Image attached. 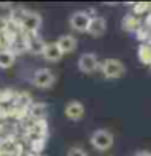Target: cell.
Instances as JSON below:
<instances>
[{
	"label": "cell",
	"instance_id": "603a6c76",
	"mask_svg": "<svg viewBox=\"0 0 151 156\" xmlns=\"http://www.w3.org/2000/svg\"><path fill=\"white\" fill-rule=\"evenodd\" d=\"M10 28V18L8 16H0V34H5Z\"/></svg>",
	"mask_w": 151,
	"mask_h": 156
},
{
	"label": "cell",
	"instance_id": "9c48e42d",
	"mask_svg": "<svg viewBox=\"0 0 151 156\" xmlns=\"http://www.w3.org/2000/svg\"><path fill=\"white\" fill-rule=\"evenodd\" d=\"M0 150H2V154L5 156H19L23 148L16 140L3 138V140H0Z\"/></svg>",
	"mask_w": 151,
	"mask_h": 156
},
{
	"label": "cell",
	"instance_id": "5bb4252c",
	"mask_svg": "<svg viewBox=\"0 0 151 156\" xmlns=\"http://www.w3.org/2000/svg\"><path fill=\"white\" fill-rule=\"evenodd\" d=\"M57 44H58V47L62 49L63 54H70V52H73L76 49L78 41H76L75 36H72V34H63V36L58 37Z\"/></svg>",
	"mask_w": 151,
	"mask_h": 156
},
{
	"label": "cell",
	"instance_id": "6da1fadb",
	"mask_svg": "<svg viewBox=\"0 0 151 156\" xmlns=\"http://www.w3.org/2000/svg\"><path fill=\"white\" fill-rule=\"evenodd\" d=\"M90 143H91L93 148L97 150V151H107L109 148H112V145H114V135L106 129H97V130L93 132Z\"/></svg>",
	"mask_w": 151,
	"mask_h": 156
},
{
	"label": "cell",
	"instance_id": "8992f818",
	"mask_svg": "<svg viewBox=\"0 0 151 156\" xmlns=\"http://www.w3.org/2000/svg\"><path fill=\"white\" fill-rule=\"evenodd\" d=\"M97 67H99V60H97V55L93 52H86L78 58V68L83 73H93L97 70Z\"/></svg>",
	"mask_w": 151,
	"mask_h": 156
},
{
	"label": "cell",
	"instance_id": "9a60e30c",
	"mask_svg": "<svg viewBox=\"0 0 151 156\" xmlns=\"http://www.w3.org/2000/svg\"><path fill=\"white\" fill-rule=\"evenodd\" d=\"M138 58L145 65H151V42H141L138 46Z\"/></svg>",
	"mask_w": 151,
	"mask_h": 156
},
{
	"label": "cell",
	"instance_id": "5b68a950",
	"mask_svg": "<svg viewBox=\"0 0 151 156\" xmlns=\"http://www.w3.org/2000/svg\"><path fill=\"white\" fill-rule=\"evenodd\" d=\"M42 24V18L37 12H29L26 13V16L23 18L21 21V28H23V33H37V29L41 28Z\"/></svg>",
	"mask_w": 151,
	"mask_h": 156
},
{
	"label": "cell",
	"instance_id": "ac0fdd59",
	"mask_svg": "<svg viewBox=\"0 0 151 156\" xmlns=\"http://www.w3.org/2000/svg\"><path fill=\"white\" fill-rule=\"evenodd\" d=\"M29 148H31V153L41 154V151L46 148V138H31L29 140Z\"/></svg>",
	"mask_w": 151,
	"mask_h": 156
},
{
	"label": "cell",
	"instance_id": "d4e9b609",
	"mask_svg": "<svg viewBox=\"0 0 151 156\" xmlns=\"http://www.w3.org/2000/svg\"><path fill=\"white\" fill-rule=\"evenodd\" d=\"M133 156H151L149 151H145V150H141V151H136V153Z\"/></svg>",
	"mask_w": 151,
	"mask_h": 156
},
{
	"label": "cell",
	"instance_id": "e0dca14e",
	"mask_svg": "<svg viewBox=\"0 0 151 156\" xmlns=\"http://www.w3.org/2000/svg\"><path fill=\"white\" fill-rule=\"evenodd\" d=\"M15 58H16V54H13L10 49H3L0 51V68H8L15 63Z\"/></svg>",
	"mask_w": 151,
	"mask_h": 156
},
{
	"label": "cell",
	"instance_id": "52a82bcc",
	"mask_svg": "<svg viewBox=\"0 0 151 156\" xmlns=\"http://www.w3.org/2000/svg\"><path fill=\"white\" fill-rule=\"evenodd\" d=\"M24 37H26L28 51L33 52V54H37V55H42L47 42H44L42 37L39 36L37 33H24Z\"/></svg>",
	"mask_w": 151,
	"mask_h": 156
},
{
	"label": "cell",
	"instance_id": "cb8c5ba5",
	"mask_svg": "<svg viewBox=\"0 0 151 156\" xmlns=\"http://www.w3.org/2000/svg\"><path fill=\"white\" fill-rule=\"evenodd\" d=\"M67 156H88V153L83 148H78V146H73L70 148V151L67 153Z\"/></svg>",
	"mask_w": 151,
	"mask_h": 156
},
{
	"label": "cell",
	"instance_id": "277c9868",
	"mask_svg": "<svg viewBox=\"0 0 151 156\" xmlns=\"http://www.w3.org/2000/svg\"><path fill=\"white\" fill-rule=\"evenodd\" d=\"M91 18L93 16H90L88 12H75L70 16V26L78 33H86L91 23Z\"/></svg>",
	"mask_w": 151,
	"mask_h": 156
},
{
	"label": "cell",
	"instance_id": "4fadbf2b",
	"mask_svg": "<svg viewBox=\"0 0 151 156\" xmlns=\"http://www.w3.org/2000/svg\"><path fill=\"white\" fill-rule=\"evenodd\" d=\"M47 106L44 102H33V106L28 111V117L33 120H46Z\"/></svg>",
	"mask_w": 151,
	"mask_h": 156
},
{
	"label": "cell",
	"instance_id": "44dd1931",
	"mask_svg": "<svg viewBox=\"0 0 151 156\" xmlns=\"http://www.w3.org/2000/svg\"><path fill=\"white\" fill-rule=\"evenodd\" d=\"M149 10V3H146V2H140V3H135V7H133V13L135 15H143L145 12H148Z\"/></svg>",
	"mask_w": 151,
	"mask_h": 156
},
{
	"label": "cell",
	"instance_id": "7c38bea8",
	"mask_svg": "<svg viewBox=\"0 0 151 156\" xmlns=\"http://www.w3.org/2000/svg\"><path fill=\"white\" fill-rule=\"evenodd\" d=\"M42 57L46 58L47 62H58L63 57V52H62V49L58 47L57 42H47L46 49H44V52H42Z\"/></svg>",
	"mask_w": 151,
	"mask_h": 156
},
{
	"label": "cell",
	"instance_id": "ba28073f",
	"mask_svg": "<svg viewBox=\"0 0 151 156\" xmlns=\"http://www.w3.org/2000/svg\"><path fill=\"white\" fill-rule=\"evenodd\" d=\"M47 129L49 127H47L46 120H33L26 129V133L29 135V140L31 138H46Z\"/></svg>",
	"mask_w": 151,
	"mask_h": 156
},
{
	"label": "cell",
	"instance_id": "ffe728a7",
	"mask_svg": "<svg viewBox=\"0 0 151 156\" xmlns=\"http://www.w3.org/2000/svg\"><path fill=\"white\" fill-rule=\"evenodd\" d=\"M15 114H16V111H15V107H13L12 104L0 107V119H5V120H7L8 117H15Z\"/></svg>",
	"mask_w": 151,
	"mask_h": 156
},
{
	"label": "cell",
	"instance_id": "d6986e66",
	"mask_svg": "<svg viewBox=\"0 0 151 156\" xmlns=\"http://www.w3.org/2000/svg\"><path fill=\"white\" fill-rule=\"evenodd\" d=\"M16 96L12 88H5V90H0V104H5V102H12Z\"/></svg>",
	"mask_w": 151,
	"mask_h": 156
},
{
	"label": "cell",
	"instance_id": "7402d4cb",
	"mask_svg": "<svg viewBox=\"0 0 151 156\" xmlns=\"http://www.w3.org/2000/svg\"><path fill=\"white\" fill-rule=\"evenodd\" d=\"M136 37H138L141 42H148V37H149V28H140L138 31H136Z\"/></svg>",
	"mask_w": 151,
	"mask_h": 156
},
{
	"label": "cell",
	"instance_id": "7a4b0ae2",
	"mask_svg": "<svg viewBox=\"0 0 151 156\" xmlns=\"http://www.w3.org/2000/svg\"><path fill=\"white\" fill-rule=\"evenodd\" d=\"M99 70L106 78H120L125 73V67L117 58H106L99 65Z\"/></svg>",
	"mask_w": 151,
	"mask_h": 156
},
{
	"label": "cell",
	"instance_id": "4316f807",
	"mask_svg": "<svg viewBox=\"0 0 151 156\" xmlns=\"http://www.w3.org/2000/svg\"><path fill=\"white\" fill-rule=\"evenodd\" d=\"M28 156H41V154H37V153H31V151H29V154Z\"/></svg>",
	"mask_w": 151,
	"mask_h": 156
},
{
	"label": "cell",
	"instance_id": "8fae6325",
	"mask_svg": "<svg viewBox=\"0 0 151 156\" xmlns=\"http://www.w3.org/2000/svg\"><path fill=\"white\" fill-rule=\"evenodd\" d=\"M65 115L70 120H80L85 115V106L80 101H70L65 104Z\"/></svg>",
	"mask_w": 151,
	"mask_h": 156
},
{
	"label": "cell",
	"instance_id": "484cf974",
	"mask_svg": "<svg viewBox=\"0 0 151 156\" xmlns=\"http://www.w3.org/2000/svg\"><path fill=\"white\" fill-rule=\"evenodd\" d=\"M0 8H12V5H10V3H2V2H0Z\"/></svg>",
	"mask_w": 151,
	"mask_h": 156
},
{
	"label": "cell",
	"instance_id": "30bf717a",
	"mask_svg": "<svg viewBox=\"0 0 151 156\" xmlns=\"http://www.w3.org/2000/svg\"><path fill=\"white\" fill-rule=\"evenodd\" d=\"M106 29H107V23H106L104 18L102 16H93L86 33L90 34V36H93V37H99V36H102V34L106 33Z\"/></svg>",
	"mask_w": 151,
	"mask_h": 156
},
{
	"label": "cell",
	"instance_id": "3957f363",
	"mask_svg": "<svg viewBox=\"0 0 151 156\" xmlns=\"http://www.w3.org/2000/svg\"><path fill=\"white\" fill-rule=\"evenodd\" d=\"M33 85L39 88V90H46V88H51L54 83H55V75L47 70V68H39L33 73Z\"/></svg>",
	"mask_w": 151,
	"mask_h": 156
},
{
	"label": "cell",
	"instance_id": "2e32d148",
	"mask_svg": "<svg viewBox=\"0 0 151 156\" xmlns=\"http://www.w3.org/2000/svg\"><path fill=\"white\" fill-rule=\"evenodd\" d=\"M122 28L125 31H138L140 29V20L135 16V15H125L124 20H122Z\"/></svg>",
	"mask_w": 151,
	"mask_h": 156
}]
</instances>
